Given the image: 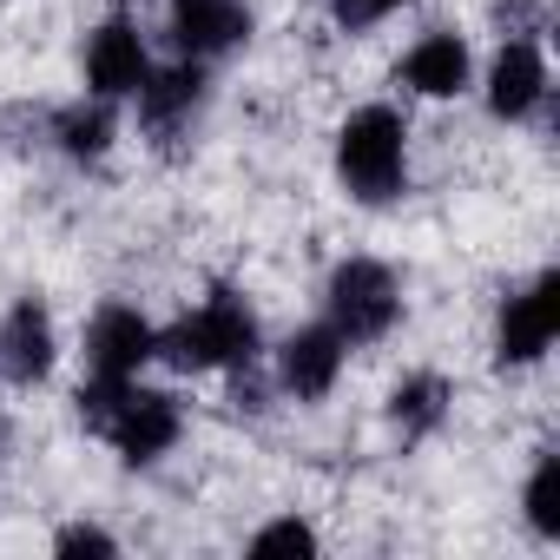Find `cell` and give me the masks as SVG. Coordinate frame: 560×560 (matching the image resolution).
Instances as JSON below:
<instances>
[{"mask_svg":"<svg viewBox=\"0 0 560 560\" xmlns=\"http://www.w3.org/2000/svg\"><path fill=\"white\" fill-rule=\"evenodd\" d=\"M73 402H80V422H86L100 442H113V455L132 462V468H152V462L172 455L178 435H185V402H178L172 389H145L139 376H132V383H100V376H86Z\"/></svg>","mask_w":560,"mask_h":560,"instance_id":"6da1fadb","label":"cell"},{"mask_svg":"<svg viewBox=\"0 0 560 560\" xmlns=\"http://www.w3.org/2000/svg\"><path fill=\"white\" fill-rule=\"evenodd\" d=\"M264 350L257 317L237 291H211L205 304H191L172 330H159V363H172L178 376H211V370H250Z\"/></svg>","mask_w":560,"mask_h":560,"instance_id":"7a4b0ae2","label":"cell"},{"mask_svg":"<svg viewBox=\"0 0 560 560\" xmlns=\"http://www.w3.org/2000/svg\"><path fill=\"white\" fill-rule=\"evenodd\" d=\"M337 178L357 205H396L409 191V119L396 106H357L337 126Z\"/></svg>","mask_w":560,"mask_h":560,"instance_id":"3957f363","label":"cell"},{"mask_svg":"<svg viewBox=\"0 0 560 560\" xmlns=\"http://www.w3.org/2000/svg\"><path fill=\"white\" fill-rule=\"evenodd\" d=\"M324 324L350 350L383 343L402 324V284H396V270L383 257H343L330 270V284H324Z\"/></svg>","mask_w":560,"mask_h":560,"instance_id":"277c9868","label":"cell"},{"mask_svg":"<svg viewBox=\"0 0 560 560\" xmlns=\"http://www.w3.org/2000/svg\"><path fill=\"white\" fill-rule=\"evenodd\" d=\"M553 330H560V270H540L527 291L501 298V317H494V363L501 370H527L553 350Z\"/></svg>","mask_w":560,"mask_h":560,"instance_id":"5b68a950","label":"cell"},{"mask_svg":"<svg viewBox=\"0 0 560 560\" xmlns=\"http://www.w3.org/2000/svg\"><path fill=\"white\" fill-rule=\"evenodd\" d=\"M145 363H159V324L132 304H100L86 317V376L132 383Z\"/></svg>","mask_w":560,"mask_h":560,"instance_id":"8992f818","label":"cell"},{"mask_svg":"<svg viewBox=\"0 0 560 560\" xmlns=\"http://www.w3.org/2000/svg\"><path fill=\"white\" fill-rule=\"evenodd\" d=\"M481 93H488V113H494L501 126L534 119V113L547 106V54H540V40L514 27V34L494 47V60H488Z\"/></svg>","mask_w":560,"mask_h":560,"instance_id":"52a82bcc","label":"cell"},{"mask_svg":"<svg viewBox=\"0 0 560 560\" xmlns=\"http://www.w3.org/2000/svg\"><path fill=\"white\" fill-rule=\"evenodd\" d=\"M80 67H86V93H93V100H132V93L145 86V73H152V54H145V34H139L126 14H106V21L86 34Z\"/></svg>","mask_w":560,"mask_h":560,"instance_id":"ba28073f","label":"cell"},{"mask_svg":"<svg viewBox=\"0 0 560 560\" xmlns=\"http://www.w3.org/2000/svg\"><path fill=\"white\" fill-rule=\"evenodd\" d=\"M343 363H350V343L330 324H304V330H291L277 343V389L291 402H324L337 389Z\"/></svg>","mask_w":560,"mask_h":560,"instance_id":"9c48e42d","label":"cell"},{"mask_svg":"<svg viewBox=\"0 0 560 560\" xmlns=\"http://www.w3.org/2000/svg\"><path fill=\"white\" fill-rule=\"evenodd\" d=\"M205 60H172V67H152L145 73V86L132 93L139 100V132L145 139H159V145H172L191 119H198V106H205Z\"/></svg>","mask_w":560,"mask_h":560,"instance_id":"30bf717a","label":"cell"},{"mask_svg":"<svg viewBox=\"0 0 560 560\" xmlns=\"http://www.w3.org/2000/svg\"><path fill=\"white\" fill-rule=\"evenodd\" d=\"M54 363H60V337H54L47 298H14L8 317H0V376L34 389L54 376Z\"/></svg>","mask_w":560,"mask_h":560,"instance_id":"8fae6325","label":"cell"},{"mask_svg":"<svg viewBox=\"0 0 560 560\" xmlns=\"http://www.w3.org/2000/svg\"><path fill=\"white\" fill-rule=\"evenodd\" d=\"M165 14H172V40L185 60H224L250 40V8L244 0H165Z\"/></svg>","mask_w":560,"mask_h":560,"instance_id":"7c38bea8","label":"cell"},{"mask_svg":"<svg viewBox=\"0 0 560 560\" xmlns=\"http://www.w3.org/2000/svg\"><path fill=\"white\" fill-rule=\"evenodd\" d=\"M396 80H402L416 100H462V93H468V80H475V54H468V40H462V34L429 27V34L402 54Z\"/></svg>","mask_w":560,"mask_h":560,"instance_id":"4fadbf2b","label":"cell"},{"mask_svg":"<svg viewBox=\"0 0 560 560\" xmlns=\"http://www.w3.org/2000/svg\"><path fill=\"white\" fill-rule=\"evenodd\" d=\"M448 409H455V389H448V376H435V370H416V376H402V383L389 389V429H396L402 442L442 435Z\"/></svg>","mask_w":560,"mask_h":560,"instance_id":"5bb4252c","label":"cell"},{"mask_svg":"<svg viewBox=\"0 0 560 560\" xmlns=\"http://www.w3.org/2000/svg\"><path fill=\"white\" fill-rule=\"evenodd\" d=\"M113 132H119L113 100H73V106L54 113V145H60L67 159H80V165L106 159V152H113Z\"/></svg>","mask_w":560,"mask_h":560,"instance_id":"9a60e30c","label":"cell"},{"mask_svg":"<svg viewBox=\"0 0 560 560\" xmlns=\"http://www.w3.org/2000/svg\"><path fill=\"white\" fill-rule=\"evenodd\" d=\"M521 514L540 540H560V455L540 448L534 468H527V488H521Z\"/></svg>","mask_w":560,"mask_h":560,"instance_id":"2e32d148","label":"cell"},{"mask_svg":"<svg viewBox=\"0 0 560 560\" xmlns=\"http://www.w3.org/2000/svg\"><path fill=\"white\" fill-rule=\"evenodd\" d=\"M324 540H317V527L311 521H298V514H284V521H264L257 534H250V553H317Z\"/></svg>","mask_w":560,"mask_h":560,"instance_id":"e0dca14e","label":"cell"},{"mask_svg":"<svg viewBox=\"0 0 560 560\" xmlns=\"http://www.w3.org/2000/svg\"><path fill=\"white\" fill-rule=\"evenodd\" d=\"M54 553H60V560H86V553H93V560H113L119 540H113L106 527H93V521H67V527L54 534Z\"/></svg>","mask_w":560,"mask_h":560,"instance_id":"ac0fdd59","label":"cell"},{"mask_svg":"<svg viewBox=\"0 0 560 560\" xmlns=\"http://www.w3.org/2000/svg\"><path fill=\"white\" fill-rule=\"evenodd\" d=\"M396 8H409V0H330V21H337V34H370Z\"/></svg>","mask_w":560,"mask_h":560,"instance_id":"d6986e66","label":"cell"}]
</instances>
